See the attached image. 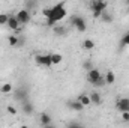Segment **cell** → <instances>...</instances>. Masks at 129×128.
<instances>
[{
	"instance_id": "1",
	"label": "cell",
	"mask_w": 129,
	"mask_h": 128,
	"mask_svg": "<svg viewBox=\"0 0 129 128\" xmlns=\"http://www.w3.org/2000/svg\"><path fill=\"white\" fill-rule=\"evenodd\" d=\"M42 15L47 17V26L54 27L57 21L63 20L64 17H66V5H64V2L56 3V5H53L51 8L44 9V11H42Z\"/></svg>"
},
{
	"instance_id": "2",
	"label": "cell",
	"mask_w": 129,
	"mask_h": 128,
	"mask_svg": "<svg viewBox=\"0 0 129 128\" xmlns=\"http://www.w3.org/2000/svg\"><path fill=\"white\" fill-rule=\"evenodd\" d=\"M87 80H89V83H92V84L96 86V88L105 86V78L101 75V71L96 69V68H93L92 71L87 72Z\"/></svg>"
},
{
	"instance_id": "3",
	"label": "cell",
	"mask_w": 129,
	"mask_h": 128,
	"mask_svg": "<svg viewBox=\"0 0 129 128\" xmlns=\"http://www.w3.org/2000/svg\"><path fill=\"white\" fill-rule=\"evenodd\" d=\"M107 6H108V3H107V2H104V0H93V2H90V3H89V8L92 9V12H93V17H95V18H99V17H101V14L107 11Z\"/></svg>"
},
{
	"instance_id": "4",
	"label": "cell",
	"mask_w": 129,
	"mask_h": 128,
	"mask_svg": "<svg viewBox=\"0 0 129 128\" xmlns=\"http://www.w3.org/2000/svg\"><path fill=\"white\" fill-rule=\"evenodd\" d=\"M71 24H72L78 32H86V30H87V23H86V18H84L83 15H78V14L72 15V17H71Z\"/></svg>"
},
{
	"instance_id": "5",
	"label": "cell",
	"mask_w": 129,
	"mask_h": 128,
	"mask_svg": "<svg viewBox=\"0 0 129 128\" xmlns=\"http://www.w3.org/2000/svg\"><path fill=\"white\" fill-rule=\"evenodd\" d=\"M14 99L23 101V102L29 99V89L26 86H18L17 89H14Z\"/></svg>"
},
{
	"instance_id": "6",
	"label": "cell",
	"mask_w": 129,
	"mask_h": 128,
	"mask_svg": "<svg viewBox=\"0 0 129 128\" xmlns=\"http://www.w3.org/2000/svg\"><path fill=\"white\" fill-rule=\"evenodd\" d=\"M35 60L38 65H42V66H51V54H36L35 56Z\"/></svg>"
},
{
	"instance_id": "7",
	"label": "cell",
	"mask_w": 129,
	"mask_h": 128,
	"mask_svg": "<svg viewBox=\"0 0 129 128\" xmlns=\"http://www.w3.org/2000/svg\"><path fill=\"white\" fill-rule=\"evenodd\" d=\"M17 20L20 21V24H27L30 21V12L27 9H21L17 12Z\"/></svg>"
},
{
	"instance_id": "8",
	"label": "cell",
	"mask_w": 129,
	"mask_h": 128,
	"mask_svg": "<svg viewBox=\"0 0 129 128\" xmlns=\"http://www.w3.org/2000/svg\"><path fill=\"white\" fill-rule=\"evenodd\" d=\"M8 27H9L11 30H14V32H18V29H20V21L17 20V15H12V14H9Z\"/></svg>"
},
{
	"instance_id": "9",
	"label": "cell",
	"mask_w": 129,
	"mask_h": 128,
	"mask_svg": "<svg viewBox=\"0 0 129 128\" xmlns=\"http://www.w3.org/2000/svg\"><path fill=\"white\" fill-rule=\"evenodd\" d=\"M117 110H120L122 113L129 112V98H120L117 101Z\"/></svg>"
},
{
	"instance_id": "10",
	"label": "cell",
	"mask_w": 129,
	"mask_h": 128,
	"mask_svg": "<svg viewBox=\"0 0 129 128\" xmlns=\"http://www.w3.org/2000/svg\"><path fill=\"white\" fill-rule=\"evenodd\" d=\"M68 107L74 112H83L84 110V105L78 101V99H74V101H68Z\"/></svg>"
},
{
	"instance_id": "11",
	"label": "cell",
	"mask_w": 129,
	"mask_h": 128,
	"mask_svg": "<svg viewBox=\"0 0 129 128\" xmlns=\"http://www.w3.org/2000/svg\"><path fill=\"white\" fill-rule=\"evenodd\" d=\"M39 122H41V125H42V127H45V125L53 124V118H51L47 112H42V113L39 115Z\"/></svg>"
},
{
	"instance_id": "12",
	"label": "cell",
	"mask_w": 129,
	"mask_h": 128,
	"mask_svg": "<svg viewBox=\"0 0 129 128\" xmlns=\"http://www.w3.org/2000/svg\"><path fill=\"white\" fill-rule=\"evenodd\" d=\"M21 110H23V113L24 115H33V112H35V107H33V104L29 101V99H26L24 102H23V107H21Z\"/></svg>"
},
{
	"instance_id": "13",
	"label": "cell",
	"mask_w": 129,
	"mask_h": 128,
	"mask_svg": "<svg viewBox=\"0 0 129 128\" xmlns=\"http://www.w3.org/2000/svg\"><path fill=\"white\" fill-rule=\"evenodd\" d=\"M53 32L56 33L57 36H66V35H68V29H66L64 26H57V24H56V26L53 27Z\"/></svg>"
},
{
	"instance_id": "14",
	"label": "cell",
	"mask_w": 129,
	"mask_h": 128,
	"mask_svg": "<svg viewBox=\"0 0 129 128\" xmlns=\"http://www.w3.org/2000/svg\"><path fill=\"white\" fill-rule=\"evenodd\" d=\"M77 99H78V101H80V102H81L84 107H89V105L92 104V101H90V96L87 95V94H81V95L78 96Z\"/></svg>"
},
{
	"instance_id": "15",
	"label": "cell",
	"mask_w": 129,
	"mask_h": 128,
	"mask_svg": "<svg viewBox=\"0 0 129 128\" xmlns=\"http://www.w3.org/2000/svg\"><path fill=\"white\" fill-rule=\"evenodd\" d=\"M89 96H90L92 104H95V105H101V104H102V98H101V95H99L98 92H92Z\"/></svg>"
},
{
	"instance_id": "16",
	"label": "cell",
	"mask_w": 129,
	"mask_h": 128,
	"mask_svg": "<svg viewBox=\"0 0 129 128\" xmlns=\"http://www.w3.org/2000/svg\"><path fill=\"white\" fill-rule=\"evenodd\" d=\"M104 78H105V84H113L116 81V75H114L113 71H107V74H105Z\"/></svg>"
},
{
	"instance_id": "17",
	"label": "cell",
	"mask_w": 129,
	"mask_h": 128,
	"mask_svg": "<svg viewBox=\"0 0 129 128\" xmlns=\"http://www.w3.org/2000/svg\"><path fill=\"white\" fill-rule=\"evenodd\" d=\"M99 18H101V21H104V23H113V20H114V18H113V15H111L110 12H107V11H105V12H102Z\"/></svg>"
},
{
	"instance_id": "18",
	"label": "cell",
	"mask_w": 129,
	"mask_h": 128,
	"mask_svg": "<svg viewBox=\"0 0 129 128\" xmlns=\"http://www.w3.org/2000/svg\"><path fill=\"white\" fill-rule=\"evenodd\" d=\"M62 60H63V56L62 54H59V53H53L51 54V62H53V65H59Z\"/></svg>"
},
{
	"instance_id": "19",
	"label": "cell",
	"mask_w": 129,
	"mask_h": 128,
	"mask_svg": "<svg viewBox=\"0 0 129 128\" xmlns=\"http://www.w3.org/2000/svg\"><path fill=\"white\" fill-rule=\"evenodd\" d=\"M8 44H9L11 47H18V36H17V35H11V36L8 38Z\"/></svg>"
},
{
	"instance_id": "20",
	"label": "cell",
	"mask_w": 129,
	"mask_h": 128,
	"mask_svg": "<svg viewBox=\"0 0 129 128\" xmlns=\"http://www.w3.org/2000/svg\"><path fill=\"white\" fill-rule=\"evenodd\" d=\"M83 48H86V50H93V48H95V42H93L92 39H86V41L83 42Z\"/></svg>"
},
{
	"instance_id": "21",
	"label": "cell",
	"mask_w": 129,
	"mask_h": 128,
	"mask_svg": "<svg viewBox=\"0 0 129 128\" xmlns=\"http://www.w3.org/2000/svg\"><path fill=\"white\" fill-rule=\"evenodd\" d=\"M3 94H11L12 91H14V88H12V84L11 83H5L3 86H2V89H0Z\"/></svg>"
},
{
	"instance_id": "22",
	"label": "cell",
	"mask_w": 129,
	"mask_h": 128,
	"mask_svg": "<svg viewBox=\"0 0 129 128\" xmlns=\"http://www.w3.org/2000/svg\"><path fill=\"white\" fill-rule=\"evenodd\" d=\"M66 128H84V125L81 124V122H78V121H72V122H69Z\"/></svg>"
},
{
	"instance_id": "23",
	"label": "cell",
	"mask_w": 129,
	"mask_h": 128,
	"mask_svg": "<svg viewBox=\"0 0 129 128\" xmlns=\"http://www.w3.org/2000/svg\"><path fill=\"white\" fill-rule=\"evenodd\" d=\"M83 68H84V69L89 72V71H92L95 66H93V62H92V60H84V63H83Z\"/></svg>"
},
{
	"instance_id": "24",
	"label": "cell",
	"mask_w": 129,
	"mask_h": 128,
	"mask_svg": "<svg viewBox=\"0 0 129 128\" xmlns=\"http://www.w3.org/2000/svg\"><path fill=\"white\" fill-rule=\"evenodd\" d=\"M8 20H9V14L2 12L0 14V24H8Z\"/></svg>"
},
{
	"instance_id": "25",
	"label": "cell",
	"mask_w": 129,
	"mask_h": 128,
	"mask_svg": "<svg viewBox=\"0 0 129 128\" xmlns=\"http://www.w3.org/2000/svg\"><path fill=\"white\" fill-rule=\"evenodd\" d=\"M33 8H36V3H35V2H26V9H27L29 12H32Z\"/></svg>"
},
{
	"instance_id": "26",
	"label": "cell",
	"mask_w": 129,
	"mask_h": 128,
	"mask_svg": "<svg viewBox=\"0 0 129 128\" xmlns=\"http://www.w3.org/2000/svg\"><path fill=\"white\" fill-rule=\"evenodd\" d=\"M6 110H8V113H9V115H17V109H15L14 105H8V107H6Z\"/></svg>"
},
{
	"instance_id": "27",
	"label": "cell",
	"mask_w": 129,
	"mask_h": 128,
	"mask_svg": "<svg viewBox=\"0 0 129 128\" xmlns=\"http://www.w3.org/2000/svg\"><path fill=\"white\" fill-rule=\"evenodd\" d=\"M122 119H123L125 122H129V112H125V113H122Z\"/></svg>"
},
{
	"instance_id": "28",
	"label": "cell",
	"mask_w": 129,
	"mask_h": 128,
	"mask_svg": "<svg viewBox=\"0 0 129 128\" xmlns=\"http://www.w3.org/2000/svg\"><path fill=\"white\" fill-rule=\"evenodd\" d=\"M122 44H126V45H129V33H126V35L123 36V39H122Z\"/></svg>"
},
{
	"instance_id": "29",
	"label": "cell",
	"mask_w": 129,
	"mask_h": 128,
	"mask_svg": "<svg viewBox=\"0 0 129 128\" xmlns=\"http://www.w3.org/2000/svg\"><path fill=\"white\" fill-rule=\"evenodd\" d=\"M24 42H26V39H24L23 36H18V47H23Z\"/></svg>"
},
{
	"instance_id": "30",
	"label": "cell",
	"mask_w": 129,
	"mask_h": 128,
	"mask_svg": "<svg viewBox=\"0 0 129 128\" xmlns=\"http://www.w3.org/2000/svg\"><path fill=\"white\" fill-rule=\"evenodd\" d=\"M42 128H57L54 124H50V125H45V127H42Z\"/></svg>"
},
{
	"instance_id": "31",
	"label": "cell",
	"mask_w": 129,
	"mask_h": 128,
	"mask_svg": "<svg viewBox=\"0 0 129 128\" xmlns=\"http://www.w3.org/2000/svg\"><path fill=\"white\" fill-rule=\"evenodd\" d=\"M18 128H29V127H27V125H20Z\"/></svg>"
},
{
	"instance_id": "32",
	"label": "cell",
	"mask_w": 129,
	"mask_h": 128,
	"mask_svg": "<svg viewBox=\"0 0 129 128\" xmlns=\"http://www.w3.org/2000/svg\"><path fill=\"white\" fill-rule=\"evenodd\" d=\"M125 5H126V6L129 8V0H126V2H125Z\"/></svg>"
},
{
	"instance_id": "33",
	"label": "cell",
	"mask_w": 129,
	"mask_h": 128,
	"mask_svg": "<svg viewBox=\"0 0 129 128\" xmlns=\"http://www.w3.org/2000/svg\"><path fill=\"white\" fill-rule=\"evenodd\" d=\"M128 12H129V8H128Z\"/></svg>"
}]
</instances>
